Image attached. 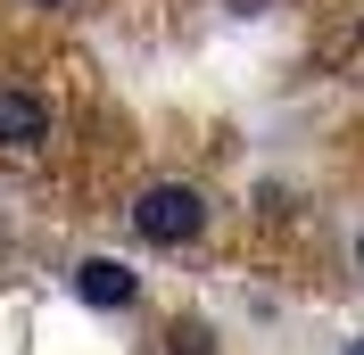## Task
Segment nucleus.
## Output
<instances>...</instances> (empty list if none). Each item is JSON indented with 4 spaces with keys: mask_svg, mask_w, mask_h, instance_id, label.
Masks as SVG:
<instances>
[{
    "mask_svg": "<svg viewBox=\"0 0 364 355\" xmlns=\"http://www.w3.org/2000/svg\"><path fill=\"white\" fill-rule=\"evenodd\" d=\"M133 231L149 248H182V240L207 231V199L191 190V182H149V190L133 199Z\"/></svg>",
    "mask_w": 364,
    "mask_h": 355,
    "instance_id": "nucleus-1",
    "label": "nucleus"
},
{
    "mask_svg": "<svg viewBox=\"0 0 364 355\" xmlns=\"http://www.w3.org/2000/svg\"><path fill=\"white\" fill-rule=\"evenodd\" d=\"M133 265H116V256H83V265H75V297H83V306H133Z\"/></svg>",
    "mask_w": 364,
    "mask_h": 355,
    "instance_id": "nucleus-2",
    "label": "nucleus"
},
{
    "mask_svg": "<svg viewBox=\"0 0 364 355\" xmlns=\"http://www.w3.org/2000/svg\"><path fill=\"white\" fill-rule=\"evenodd\" d=\"M42 133H50V108L33 99V91H9V83H0V149H33Z\"/></svg>",
    "mask_w": 364,
    "mask_h": 355,
    "instance_id": "nucleus-3",
    "label": "nucleus"
},
{
    "mask_svg": "<svg viewBox=\"0 0 364 355\" xmlns=\"http://www.w3.org/2000/svg\"><path fill=\"white\" fill-rule=\"evenodd\" d=\"M348 355H364V339H348Z\"/></svg>",
    "mask_w": 364,
    "mask_h": 355,
    "instance_id": "nucleus-4",
    "label": "nucleus"
},
{
    "mask_svg": "<svg viewBox=\"0 0 364 355\" xmlns=\"http://www.w3.org/2000/svg\"><path fill=\"white\" fill-rule=\"evenodd\" d=\"M33 9H58V0H33Z\"/></svg>",
    "mask_w": 364,
    "mask_h": 355,
    "instance_id": "nucleus-5",
    "label": "nucleus"
},
{
    "mask_svg": "<svg viewBox=\"0 0 364 355\" xmlns=\"http://www.w3.org/2000/svg\"><path fill=\"white\" fill-rule=\"evenodd\" d=\"M356 265H364V240H356Z\"/></svg>",
    "mask_w": 364,
    "mask_h": 355,
    "instance_id": "nucleus-6",
    "label": "nucleus"
}]
</instances>
